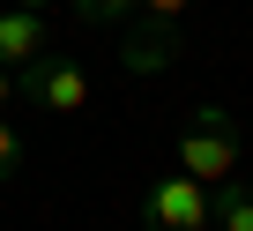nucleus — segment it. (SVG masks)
I'll use <instances>...</instances> for the list:
<instances>
[{"label": "nucleus", "mask_w": 253, "mask_h": 231, "mask_svg": "<svg viewBox=\"0 0 253 231\" xmlns=\"http://www.w3.org/2000/svg\"><path fill=\"white\" fill-rule=\"evenodd\" d=\"M179 172L201 179V186L238 172V120H231L223 104H201V112H194V127L179 135Z\"/></svg>", "instance_id": "obj_1"}, {"label": "nucleus", "mask_w": 253, "mask_h": 231, "mask_svg": "<svg viewBox=\"0 0 253 231\" xmlns=\"http://www.w3.org/2000/svg\"><path fill=\"white\" fill-rule=\"evenodd\" d=\"M15 97H30L45 120H75V112L89 104V75H82L75 60H52V52H45L38 67L15 75Z\"/></svg>", "instance_id": "obj_2"}, {"label": "nucleus", "mask_w": 253, "mask_h": 231, "mask_svg": "<svg viewBox=\"0 0 253 231\" xmlns=\"http://www.w3.org/2000/svg\"><path fill=\"white\" fill-rule=\"evenodd\" d=\"M142 224H149V231H209V186L186 179V172L157 179V186L142 194Z\"/></svg>", "instance_id": "obj_3"}, {"label": "nucleus", "mask_w": 253, "mask_h": 231, "mask_svg": "<svg viewBox=\"0 0 253 231\" xmlns=\"http://www.w3.org/2000/svg\"><path fill=\"white\" fill-rule=\"evenodd\" d=\"M38 60H45V15H30V8H0V67L23 75V67H38Z\"/></svg>", "instance_id": "obj_4"}, {"label": "nucleus", "mask_w": 253, "mask_h": 231, "mask_svg": "<svg viewBox=\"0 0 253 231\" xmlns=\"http://www.w3.org/2000/svg\"><path fill=\"white\" fill-rule=\"evenodd\" d=\"M171 60H179V30H157V23H149V30H134V38H126V52H119V67H126V75H164Z\"/></svg>", "instance_id": "obj_5"}, {"label": "nucleus", "mask_w": 253, "mask_h": 231, "mask_svg": "<svg viewBox=\"0 0 253 231\" xmlns=\"http://www.w3.org/2000/svg\"><path fill=\"white\" fill-rule=\"evenodd\" d=\"M209 224L216 231H253V186L231 172V179H216V194H209Z\"/></svg>", "instance_id": "obj_6"}, {"label": "nucleus", "mask_w": 253, "mask_h": 231, "mask_svg": "<svg viewBox=\"0 0 253 231\" xmlns=\"http://www.w3.org/2000/svg\"><path fill=\"white\" fill-rule=\"evenodd\" d=\"M67 8H75V23H89V30H112L126 8H134V0H67Z\"/></svg>", "instance_id": "obj_7"}, {"label": "nucleus", "mask_w": 253, "mask_h": 231, "mask_svg": "<svg viewBox=\"0 0 253 231\" xmlns=\"http://www.w3.org/2000/svg\"><path fill=\"white\" fill-rule=\"evenodd\" d=\"M134 8H142V15L157 23V30H179V15L194 8V0H134Z\"/></svg>", "instance_id": "obj_8"}, {"label": "nucleus", "mask_w": 253, "mask_h": 231, "mask_svg": "<svg viewBox=\"0 0 253 231\" xmlns=\"http://www.w3.org/2000/svg\"><path fill=\"white\" fill-rule=\"evenodd\" d=\"M15 164H23V142H15V127H8V120H0V172H15Z\"/></svg>", "instance_id": "obj_9"}, {"label": "nucleus", "mask_w": 253, "mask_h": 231, "mask_svg": "<svg viewBox=\"0 0 253 231\" xmlns=\"http://www.w3.org/2000/svg\"><path fill=\"white\" fill-rule=\"evenodd\" d=\"M8 104H15V75L0 67V112H8Z\"/></svg>", "instance_id": "obj_10"}, {"label": "nucleus", "mask_w": 253, "mask_h": 231, "mask_svg": "<svg viewBox=\"0 0 253 231\" xmlns=\"http://www.w3.org/2000/svg\"><path fill=\"white\" fill-rule=\"evenodd\" d=\"M15 8H30V15H45V8H52V0H15Z\"/></svg>", "instance_id": "obj_11"}]
</instances>
